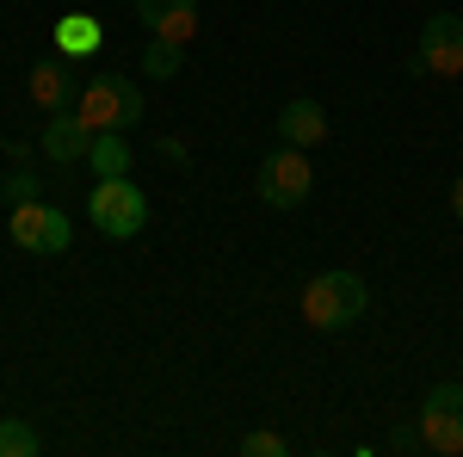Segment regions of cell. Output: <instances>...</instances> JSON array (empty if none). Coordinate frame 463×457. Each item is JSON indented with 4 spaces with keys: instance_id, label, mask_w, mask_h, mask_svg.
Here are the masks:
<instances>
[{
    "instance_id": "16",
    "label": "cell",
    "mask_w": 463,
    "mask_h": 457,
    "mask_svg": "<svg viewBox=\"0 0 463 457\" xmlns=\"http://www.w3.org/2000/svg\"><path fill=\"white\" fill-rule=\"evenodd\" d=\"M0 198H6V205H25V198H43V186H37L32 167H13V174L0 179Z\"/></svg>"
},
{
    "instance_id": "2",
    "label": "cell",
    "mask_w": 463,
    "mask_h": 457,
    "mask_svg": "<svg viewBox=\"0 0 463 457\" xmlns=\"http://www.w3.org/2000/svg\"><path fill=\"white\" fill-rule=\"evenodd\" d=\"M87 216H93V229L106 235V242H137L148 229V198L143 186L130 174L118 179H93V192H87Z\"/></svg>"
},
{
    "instance_id": "13",
    "label": "cell",
    "mask_w": 463,
    "mask_h": 457,
    "mask_svg": "<svg viewBox=\"0 0 463 457\" xmlns=\"http://www.w3.org/2000/svg\"><path fill=\"white\" fill-rule=\"evenodd\" d=\"M87 167H93V179H118V174H130V142H124V130H93Z\"/></svg>"
},
{
    "instance_id": "18",
    "label": "cell",
    "mask_w": 463,
    "mask_h": 457,
    "mask_svg": "<svg viewBox=\"0 0 463 457\" xmlns=\"http://www.w3.org/2000/svg\"><path fill=\"white\" fill-rule=\"evenodd\" d=\"M383 452H427L420 445V426H395L390 439H383Z\"/></svg>"
},
{
    "instance_id": "9",
    "label": "cell",
    "mask_w": 463,
    "mask_h": 457,
    "mask_svg": "<svg viewBox=\"0 0 463 457\" xmlns=\"http://www.w3.org/2000/svg\"><path fill=\"white\" fill-rule=\"evenodd\" d=\"M25 93H32V106L43 111V118H62V111H74V81H69V69H62V56H43V62H32Z\"/></svg>"
},
{
    "instance_id": "5",
    "label": "cell",
    "mask_w": 463,
    "mask_h": 457,
    "mask_svg": "<svg viewBox=\"0 0 463 457\" xmlns=\"http://www.w3.org/2000/svg\"><path fill=\"white\" fill-rule=\"evenodd\" d=\"M6 235H13L19 253L56 260V253H69L74 223H69V211H56V205H43V198H25V205H13V216H6Z\"/></svg>"
},
{
    "instance_id": "20",
    "label": "cell",
    "mask_w": 463,
    "mask_h": 457,
    "mask_svg": "<svg viewBox=\"0 0 463 457\" xmlns=\"http://www.w3.org/2000/svg\"><path fill=\"white\" fill-rule=\"evenodd\" d=\"M451 211H458V223H463V179L451 186Z\"/></svg>"
},
{
    "instance_id": "11",
    "label": "cell",
    "mask_w": 463,
    "mask_h": 457,
    "mask_svg": "<svg viewBox=\"0 0 463 457\" xmlns=\"http://www.w3.org/2000/svg\"><path fill=\"white\" fill-rule=\"evenodd\" d=\"M279 137H285L290 148H316V142H327V111H321L316 100H290V106L279 111Z\"/></svg>"
},
{
    "instance_id": "10",
    "label": "cell",
    "mask_w": 463,
    "mask_h": 457,
    "mask_svg": "<svg viewBox=\"0 0 463 457\" xmlns=\"http://www.w3.org/2000/svg\"><path fill=\"white\" fill-rule=\"evenodd\" d=\"M87 148H93V124H87L80 111H62V118L43 124V155H50L56 167H80Z\"/></svg>"
},
{
    "instance_id": "4",
    "label": "cell",
    "mask_w": 463,
    "mask_h": 457,
    "mask_svg": "<svg viewBox=\"0 0 463 457\" xmlns=\"http://www.w3.org/2000/svg\"><path fill=\"white\" fill-rule=\"evenodd\" d=\"M253 192L272 205V211H303L309 192H316V167H309V148H272L253 174Z\"/></svg>"
},
{
    "instance_id": "14",
    "label": "cell",
    "mask_w": 463,
    "mask_h": 457,
    "mask_svg": "<svg viewBox=\"0 0 463 457\" xmlns=\"http://www.w3.org/2000/svg\"><path fill=\"white\" fill-rule=\"evenodd\" d=\"M179 69H185V43L148 37V50H143V74H155V81H174Z\"/></svg>"
},
{
    "instance_id": "19",
    "label": "cell",
    "mask_w": 463,
    "mask_h": 457,
    "mask_svg": "<svg viewBox=\"0 0 463 457\" xmlns=\"http://www.w3.org/2000/svg\"><path fill=\"white\" fill-rule=\"evenodd\" d=\"M161 161H174V167H185V142H179V137H161Z\"/></svg>"
},
{
    "instance_id": "15",
    "label": "cell",
    "mask_w": 463,
    "mask_h": 457,
    "mask_svg": "<svg viewBox=\"0 0 463 457\" xmlns=\"http://www.w3.org/2000/svg\"><path fill=\"white\" fill-rule=\"evenodd\" d=\"M37 452H43L37 426H25V421H0V457H37Z\"/></svg>"
},
{
    "instance_id": "3",
    "label": "cell",
    "mask_w": 463,
    "mask_h": 457,
    "mask_svg": "<svg viewBox=\"0 0 463 457\" xmlns=\"http://www.w3.org/2000/svg\"><path fill=\"white\" fill-rule=\"evenodd\" d=\"M74 111H80L93 130H130V124H143V93H137V81L99 69V74H87V81H80Z\"/></svg>"
},
{
    "instance_id": "6",
    "label": "cell",
    "mask_w": 463,
    "mask_h": 457,
    "mask_svg": "<svg viewBox=\"0 0 463 457\" xmlns=\"http://www.w3.org/2000/svg\"><path fill=\"white\" fill-rule=\"evenodd\" d=\"M420 445L439 457H463V384H432L420 402Z\"/></svg>"
},
{
    "instance_id": "12",
    "label": "cell",
    "mask_w": 463,
    "mask_h": 457,
    "mask_svg": "<svg viewBox=\"0 0 463 457\" xmlns=\"http://www.w3.org/2000/svg\"><path fill=\"white\" fill-rule=\"evenodd\" d=\"M56 50L62 56H99L106 50V25L93 19V13H69V19H56Z\"/></svg>"
},
{
    "instance_id": "17",
    "label": "cell",
    "mask_w": 463,
    "mask_h": 457,
    "mask_svg": "<svg viewBox=\"0 0 463 457\" xmlns=\"http://www.w3.org/2000/svg\"><path fill=\"white\" fill-rule=\"evenodd\" d=\"M241 452H248V457H285L290 439H285V433H266V426H260V433H248V439H241Z\"/></svg>"
},
{
    "instance_id": "1",
    "label": "cell",
    "mask_w": 463,
    "mask_h": 457,
    "mask_svg": "<svg viewBox=\"0 0 463 457\" xmlns=\"http://www.w3.org/2000/svg\"><path fill=\"white\" fill-rule=\"evenodd\" d=\"M364 309H371V290H364V279L346 272V266L316 272L309 290H303V321H309L316 334H346L353 321H364Z\"/></svg>"
},
{
    "instance_id": "8",
    "label": "cell",
    "mask_w": 463,
    "mask_h": 457,
    "mask_svg": "<svg viewBox=\"0 0 463 457\" xmlns=\"http://www.w3.org/2000/svg\"><path fill=\"white\" fill-rule=\"evenodd\" d=\"M137 19L148 25V37L192 43L198 37V0H137Z\"/></svg>"
},
{
    "instance_id": "7",
    "label": "cell",
    "mask_w": 463,
    "mask_h": 457,
    "mask_svg": "<svg viewBox=\"0 0 463 457\" xmlns=\"http://www.w3.org/2000/svg\"><path fill=\"white\" fill-rule=\"evenodd\" d=\"M420 74H439V81H458L463 74V13H432L420 25Z\"/></svg>"
}]
</instances>
